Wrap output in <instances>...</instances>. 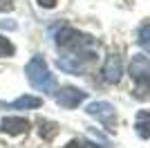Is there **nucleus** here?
<instances>
[{"label": "nucleus", "mask_w": 150, "mask_h": 148, "mask_svg": "<svg viewBox=\"0 0 150 148\" xmlns=\"http://www.w3.org/2000/svg\"><path fill=\"white\" fill-rule=\"evenodd\" d=\"M56 45L63 49L72 52L74 56L83 58V61H92L94 54H92V47H94V38L88 36V34H81V31L72 29V27H63L61 31L56 34Z\"/></svg>", "instance_id": "f257e3e1"}, {"label": "nucleus", "mask_w": 150, "mask_h": 148, "mask_svg": "<svg viewBox=\"0 0 150 148\" xmlns=\"http://www.w3.org/2000/svg\"><path fill=\"white\" fill-rule=\"evenodd\" d=\"M25 74H27L29 83L36 88V90L54 94V90H56V79L50 74V70H47V65H45V61H43V56H34L25 65Z\"/></svg>", "instance_id": "f03ea898"}, {"label": "nucleus", "mask_w": 150, "mask_h": 148, "mask_svg": "<svg viewBox=\"0 0 150 148\" xmlns=\"http://www.w3.org/2000/svg\"><path fill=\"white\" fill-rule=\"evenodd\" d=\"M130 76L137 83L134 97L137 99H148L150 97V58L148 56H132L130 61Z\"/></svg>", "instance_id": "7ed1b4c3"}, {"label": "nucleus", "mask_w": 150, "mask_h": 148, "mask_svg": "<svg viewBox=\"0 0 150 148\" xmlns=\"http://www.w3.org/2000/svg\"><path fill=\"white\" fill-rule=\"evenodd\" d=\"M88 115H92L94 119H99L103 126H108L110 130H114V123H117V112H114V105H110L108 101H94L88 105Z\"/></svg>", "instance_id": "20e7f679"}, {"label": "nucleus", "mask_w": 150, "mask_h": 148, "mask_svg": "<svg viewBox=\"0 0 150 148\" xmlns=\"http://www.w3.org/2000/svg\"><path fill=\"white\" fill-rule=\"evenodd\" d=\"M85 97H88V94L83 92V90H79V88H63V90L56 92V103L61 105V108L72 110V108H76L79 103H83Z\"/></svg>", "instance_id": "39448f33"}, {"label": "nucleus", "mask_w": 150, "mask_h": 148, "mask_svg": "<svg viewBox=\"0 0 150 148\" xmlns=\"http://www.w3.org/2000/svg\"><path fill=\"white\" fill-rule=\"evenodd\" d=\"M121 74H123V65H121V58L117 54H110L108 56L105 65H103V79L108 83H117L121 79Z\"/></svg>", "instance_id": "423d86ee"}, {"label": "nucleus", "mask_w": 150, "mask_h": 148, "mask_svg": "<svg viewBox=\"0 0 150 148\" xmlns=\"http://www.w3.org/2000/svg\"><path fill=\"white\" fill-rule=\"evenodd\" d=\"M0 128L7 135H25L29 130V121L27 119H18V117H5L0 121Z\"/></svg>", "instance_id": "0eeeda50"}, {"label": "nucleus", "mask_w": 150, "mask_h": 148, "mask_svg": "<svg viewBox=\"0 0 150 148\" xmlns=\"http://www.w3.org/2000/svg\"><path fill=\"white\" fill-rule=\"evenodd\" d=\"M56 65L61 70H65V72H69V74H81L85 70L83 58H79V56H61L56 61Z\"/></svg>", "instance_id": "6e6552de"}, {"label": "nucleus", "mask_w": 150, "mask_h": 148, "mask_svg": "<svg viewBox=\"0 0 150 148\" xmlns=\"http://www.w3.org/2000/svg\"><path fill=\"white\" fill-rule=\"evenodd\" d=\"M134 128H137V135L141 137V139H148L150 137V110H141L137 115Z\"/></svg>", "instance_id": "1a4fd4ad"}, {"label": "nucleus", "mask_w": 150, "mask_h": 148, "mask_svg": "<svg viewBox=\"0 0 150 148\" xmlns=\"http://www.w3.org/2000/svg\"><path fill=\"white\" fill-rule=\"evenodd\" d=\"M40 105H43V99L31 97V94H23L11 103H5V108H18L20 110V108H40Z\"/></svg>", "instance_id": "9d476101"}, {"label": "nucleus", "mask_w": 150, "mask_h": 148, "mask_svg": "<svg viewBox=\"0 0 150 148\" xmlns=\"http://www.w3.org/2000/svg\"><path fill=\"white\" fill-rule=\"evenodd\" d=\"M139 45H141V47L150 54V23L144 25V27L139 29Z\"/></svg>", "instance_id": "9b49d317"}, {"label": "nucleus", "mask_w": 150, "mask_h": 148, "mask_svg": "<svg viewBox=\"0 0 150 148\" xmlns=\"http://www.w3.org/2000/svg\"><path fill=\"white\" fill-rule=\"evenodd\" d=\"M43 139H52V137L56 135V123H50V121H43V128L38 130Z\"/></svg>", "instance_id": "f8f14e48"}, {"label": "nucleus", "mask_w": 150, "mask_h": 148, "mask_svg": "<svg viewBox=\"0 0 150 148\" xmlns=\"http://www.w3.org/2000/svg\"><path fill=\"white\" fill-rule=\"evenodd\" d=\"M13 45H11V41L9 38H5V36H0V56H13Z\"/></svg>", "instance_id": "ddd939ff"}, {"label": "nucleus", "mask_w": 150, "mask_h": 148, "mask_svg": "<svg viewBox=\"0 0 150 148\" xmlns=\"http://www.w3.org/2000/svg\"><path fill=\"white\" fill-rule=\"evenodd\" d=\"M13 9V0H0V11H11Z\"/></svg>", "instance_id": "4468645a"}, {"label": "nucleus", "mask_w": 150, "mask_h": 148, "mask_svg": "<svg viewBox=\"0 0 150 148\" xmlns=\"http://www.w3.org/2000/svg\"><path fill=\"white\" fill-rule=\"evenodd\" d=\"M58 0H38V5L40 7H45V9H50V7H54Z\"/></svg>", "instance_id": "2eb2a0df"}, {"label": "nucleus", "mask_w": 150, "mask_h": 148, "mask_svg": "<svg viewBox=\"0 0 150 148\" xmlns=\"http://www.w3.org/2000/svg\"><path fill=\"white\" fill-rule=\"evenodd\" d=\"M63 148H88V146L81 144V142H72V144H67V146H63Z\"/></svg>", "instance_id": "dca6fc26"}, {"label": "nucleus", "mask_w": 150, "mask_h": 148, "mask_svg": "<svg viewBox=\"0 0 150 148\" xmlns=\"http://www.w3.org/2000/svg\"><path fill=\"white\" fill-rule=\"evenodd\" d=\"M90 148H101V146H96V144H90Z\"/></svg>", "instance_id": "f3484780"}]
</instances>
